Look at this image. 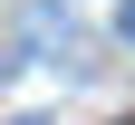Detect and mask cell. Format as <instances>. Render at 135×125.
<instances>
[{
	"instance_id": "cell-1",
	"label": "cell",
	"mask_w": 135,
	"mask_h": 125,
	"mask_svg": "<svg viewBox=\"0 0 135 125\" xmlns=\"http://www.w3.org/2000/svg\"><path fill=\"white\" fill-rule=\"evenodd\" d=\"M116 29H126V48H135V0H126V10H116Z\"/></svg>"
},
{
	"instance_id": "cell-2",
	"label": "cell",
	"mask_w": 135,
	"mask_h": 125,
	"mask_svg": "<svg viewBox=\"0 0 135 125\" xmlns=\"http://www.w3.org/2000/svg\"><path fill=\"white\" fill-rule=\"evenodd\" d=\"M126 125H135V116H126Z\"/></svg>"
}]
</instances>
